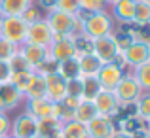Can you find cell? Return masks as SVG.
<instances>
[{
  "label": "cell",
  "instance_id": "23",
  "mask_svg": "<svg viewBox=\"0 0 150 138\" xmlns=\"http://www.w3.org/2000/svg\"><path fill=\"white\" fill-rule=\"evenodd\" d=\"M55 72L63 78V80H74L80 78V66H78V57L67 59L63 62H57V70Z\"/></svg>",
  "mask_w": 150,
  "mask_h": 138
},
{
  "label": "cell",
  "instance_id": "5",
  "mask_svg": "<svg viewBox=\"0 0 150 138\" xmlns=\"http://www.w3.org/2000/svg\"><path fill=\"white\" fill-rule=\"evenodd\" d=\"M120 61H122L124 66H129V68H133V70H135L137 66L148 62L150 61V46H148V42L133 40V44L120 55Z\"/></svg>",
  "mask_w": 150,
  "mask_h": 138
},
{
  "label": "cell",
  "instance_id": "30",
  "mask_svg": "<svg viewBox=\"0 0 150 138\" xmlns=\"http://www.w3.org/2000/svg\"><path fill=\"white\" fill-rule=\"evenodd\" d=\"M8 62H10L11 74H13V72H33L30 64L25 61V57H23V55L19 53V51H17V53H15V55H13V57H11Z\"/></svg>",
  "mask_w": 150,
  "mask_h": 138
},
{
  "label": "cell",
  "instance_id": "37",
  "mask_svg": "<svg viewBox=\"0 0 150 138\" xmlns=\"http://www.w3.org/2000/svg\"><path fill=\"white\" fill-rule=\"evenodd\" d=\"M11 78V68L8 61H0V81L2 83H8Z\"/></svg>",
  "mask_w": 150,
  "mask_h": 138
},
{
  "label": "cell",
  "instance_id": "21",
  "mask_svg": "<svg viewBox=\"0 0 150 138\" xmlns=\"http://www.w3.org/2000/svg\"><path fill=\"white\" fill-rule=\"evenodd\" d=\"M61 127H63V123L59 119H53V117L38 119V136H42V138H55L57 134H61Z\"/></svg>",
  "mask_w": 150,
  "mask_h": 138
},
{
  "label": "cell",
  "instance_id": "1",
  "mask_svg": "<svg viewBox=\"0 0 150 138\" xmlns=\"http://www.w3.org/2000/svg\"><path fill=\"white\" fill-rule=\"evenodd\" d=\"M46 21L55 36H76L82 32V21L78 19V15L67 13V11L51 10L48 11Z\"/></svg>",
  "mask_w": 150,
  "mask_h": 138
},
{
  "label": "cell",
  "instance_id": "16",
  "mask_svg": "<svg viewBox=\"0 0 150 138\" xmlns=\"http://www.w3.org/2000/svg\"><path fill=\"white\" fill-rule=\"evenodd\" d=\"M33 0H0V17H21Z\"/></svg>",
  "mask_w": 150,
  "mask_h": 138
},
{
  "label": "cell",
  "instance_id": "11",
  "mask_svg": "<svg viewBox=\"0 0 150 138\" xmlns=\"http://www.w3.org/2000/svg\"><path fill=\"white\" fill-rule=\"evenodd\" d=\"M88 138H110L112 132L116 131L112 123V117L108 116H95L88 125Z\"/></svg>",
  "mask_w": 150,
  "mask_h": 138
},
{
  "label": "cell",
  "instance_id": "32",
  "mask_svg": "<svg viewBox=\"0 0 150 138\" xmlns=\"http://www.w3.org/2000/svg\"><path fill=\"white\" fill-rule=\"evenodd\" d=\"M105 6H106V0H80V10L88 11V13L103 11Z\"/></svg>",
  "mask_w": 150,
  "mask_h": 138
},
{
  "label": "cell",
  "instance_id": "31",
  "mask_svg": "<svg viewBox=\"0 0 150 138\" xmlns=\"http://www.w3.org/2000/svg\"><path fill=\"white\" fill-rule=\"evenodd\" d=\"M17 51H19V46L4 40V38H0V61H10Z\"/></svg>",
  "mask_w": 150,
  "mask_h": 138
},
{
  "label": "cell",
  "instance_id": "39",
  "mask_svg": "<svg viewBox=\"0 0 150 138\" xmlns=\"http://www.w3.org/2000/svg\"><path fill=\"white\" fill-rule=\"evenodd\" d=\"M38 2H40V6L44 8V10H48V11L55 10V6H57V0H38Z\"/></svg>",
  "mask_w": 150,
  "mask_h": 138
},
{
  "label": "cell",
  "instance_id": "49",
  "mask_svg": "<svg viewBox=\"0 0 150 138\" xmlns=\"http://www.w3.org/2000/svg\"><path fill=\"white\" fill-rule=\"evenodd\" d=\"M148 46H150V42H148Z\"/></svg>",
  "mask_w": 150,
  "mask_h": 138
},
{
  "label": "cell",
  "instance_id": "10",
  "mask_svg": "<svg viewBox=\"0 0 150 138\" xmlns=\"http://www.w3.org/2000/svg\"><path fill=\"white\" fill-rule=\"evenodd\" d=\"M13 138H36L38 136V119L30 113H21L13 121Z\"/></svg>",
  "mask_w": 150,
  "mask_h": 138
},
{
  "label": "cell",
  "instance_id": "6",
  "mask_svg": "<svg viewBox=\"0 0 150 138\" xmlns=\"http://www.w3.org/2000/svg\"><path fill=\"white\" fill-rule=\"evenodd\" d=\"M143 93L144 91L141 89L139 81L133 78V74H125L114 89V95L120 100V104H135Z\"/></svg>",
  "mask_w": 150,
  "mask_h": 138
},
{
  "label": "cell",
  "instance_id": "12",
  "mask_svg": "<svg viewBox=\"0 0 150 138\" xmlns=\"http://www.w3.org/2000/svg\"><path fill=\"white\" fill-rule=\"evenodd\" d=\"M46 78V98L50 102H61L67 97V80H63L57 72L48 74Z\"/></svg>",
  "mask_w": 150,
  "mask_h": 138
},
{
  "label": "cell",
  "instance_id": "33",
  "mask_svg": "<svg viewBox=\"0 0 150 138\" xmlns=\"http://www.w3.org/2000/svg\"><path fill=\"white\" fill-rule=\"evenodd\" d=\"M55 10H61V11H67V13L78 15L80 13V0H57Z\"/></svg>",
  "mask_w": 150,
  "mask_h": 138
},
{
  "label": "cell",
  "instance_id": "25",
  "mask_svg": "<svg viewBox=\"0 0 150 138\" xmlns=\"http://www.w3.org/2000/svg\"><path fill=\"white\" fill-rule=\"evenodd\" d=\"M133 25L148 27L150 25V2L146 0H137L135 2V13H133Z\"/></svg>",
  "mask_w": 150,
  "mask_h": 138
},
{
  "label": "cell",
  "instance_id": "34",
  "mask_svg": "<svg viewBox=\"0 0 150 138\" xmlns=\"http://www.w3.org/2000/svg\"><path fill=\"white\" fill-rule=\"evenodd\" d=\"M67 97L82 98V78L67 80Z\"/></svg>",
  "mask_w": 150,
  "mask_h": 138
},
{
  "label": "cell",
  "instance_id": "19",
  "mask_svg": "<svg viewBox=\"0 0 150 138\" xmlns=\"http://www.w3.org/2000/svg\"><path fill=\"white\" fill-rule=\"evenodd\" d=\"M51 106L53 102H50L48 98H33V100H27V113H30L36 119L51 117Z\"/></svg>",
  "mask_w": 150,
  "mask_h": 138
},
{
  "label": "cell",
  "instance_id": "20",
  "mask_svg": "<svg viewBox=\"0 0 150 138\" xmlns=\"http://www.w3.org/2000/svg\"><path fill=\"white\" fill-rule=\"evenodd\" d=\"M95 116H99V113H97V108H95V104H93V100H84V98H82L80 104L74 110V121L88 125Z\"/></svg>",
  "mask_w": 150,
  "mask_h": 138
},
{
  "label": "cell",
  "instance_id": "18",
  "mask_svg": "<svg viewBox=\"0 0 150 138\" xmlns=\"http://www.w3.org/2000/svg\"><path fill=\"white\" fill-rule=\"evenodd\" d=\"M78 66H80V76H97L103 66V62L95 57L93 53H84L78 55Z\"/></svg>",
  "mask_w": 150,
  "mask_h": 138
},
{
  "label": "cell",
  "instance_id": "42",
  "mask_svg": "<svg viewBox=\"0 0 150 138\" xmlns=\"http://www.w3.org/2000/svg\"><path fill=\"white\" fill-rule=\"evenodd\" d=\"M114 2H118V0H106V4H114Z\"/></svg>",
  "mask_w": 150,
  "mask_h": 138
},
{
  "label": "cell",
  "instance_id": "38",
  "mask_svg": "<svg viewBox=\"0 0 150 138\" xmlns=\"http://www.w3.org/2000/svg\"><path fill=\"white\" fill-rule=\"evenodd\" d=\"M8 131H10V119L6 117V113H0V136L8 134Z\"/></svg>",
  "mask_w": 150,
  "mask_h": 138
},
{
  "label": "cell",
  "instance_id": "15",
  "mask_svg": "<svg viewBox=\"0 0 150 138\" xmlns=\"http://www.w3.org/2000/svg\"><path fill=\"white\" fill-rule=\"evenodd\" d=\"M135 2L137 0H118L110 4V17L118 19L120 23H133V13H135Z\"/></svg>",
  "mask_w": 150,
  "mask_h": 138
},
{
  "label": "cell",
  "instance_id": "29",
  "mask_svg": "<svg viewBox=\"0 0 150 138\" xmlns=\"http://www.w3.org/2000/svg\"><path fill=\"white\" fill-rule=\"evenodd\" d=\"M135 108H137V117L143 119V121H146L150 117V91L141 95L139 100L135 102Z\"/></svg>",
  "mask_w": 150,
  "mask_h": 138
},
{
  "label": "cell",
  "instance_id": "7",
  "mask_svg": "<svg viewBox=\"0 0 150 138\" xmlns=\"http://www.w3.org/2000/svg\"><path fill=\"white\" fill-rule=\"evenodd\" d=\"M48 53L55 62H63V61H67V59L78 57L74 36H55L53 42H51L50 47H48Z\"/></svg>",
  "mask_w": 150,
  "mask_h": 138
},
{
  "label": "cell",
  "instance_id": "43",
  "mask_svg": "<svg viewBox=\"0 0 150 138\" xmlns=\"http://www.w3.org/2000/svg\"><path fill=\"white\" fill-rule=\"evenodd\" d=\"M143 138H150V132H146V134H144V136H143Z\"/></svg>",
  "mask_w": 150,
  "mask_h": 138
},
{
  "label": "cell",
  "instance_id": "45",
  "mask_svg": "<svg viewBox=\"0 0 150 138\" xmlns=\"http://www.w3.org/2000/svg\"><path fill=\"white\" fill-rule=\"evenodd\" d=\"M55 138H63V136H61V134H57V136H55Z\"/></svg>",
  "mask_w": 150,
  "mask_h": 138
},
{
  "label": "cell",
  "instance_id": "41",
  "mask_svg": "<svg viewBox=\"0 0 150 138\" xmlns=\"http://www.w3.org/2000/svg\"><path fill=\"white\" fill-rule=\"evenodd\" d=\"M144 123H146V129H148V132H150V117H148L146 121H144Z\"/></svg>",
  "mask_w": 150,
  "mask_h": 138
},
{
  "label": "cell",
  "instance_id": "40",
  "mask_svg": "<svg viewBox=\"0 0 150 138\" xmlns=\"http://www.w3.org/2000/svg\"><path fill=\"white\" fill-rule=\"evenodd\" d=\"M110 138H133V134H129V132H125V131H114Z\"/></svg>",
  "mask_w": 150,
  "mask_h": 138
},
{
  "label": "cell",
  "instance_id": "35",
  "mask_svg": "<svg viewBox=\"0 0 150 138\" xmlns=\"http://www.w3.org/2000/svg\"><path fill=\"white\" fill-rule=\"evenodd\" d=\"M23 21L27 23V25H33V23H36L38 19H42V13H40V8H36L34 4H30L29 8H27L25 11H23Z\"/></svg>",
  "mask_w": 150,
  "mask_h": 138
},
{
  "label": "cell",
  "instance_id": "36",
  "mask_svg": "<svg viewBox=\"0 0 150 138\" xmlns=\"http://www.w3.org/2000/svg\"><path fill=\"white\" fill-rule=\"evenodd\" d=\"M114 38H116V46H118V51H120V55L133 44V40H135V38H133L131 34H127V32H118V34H114Z\"/></svg>",
  "mask_w": 150,
  "mask_h": 138
},
{
  "label": "cell",
  "instance_id": "9",
  "mask_svg": "<svg viewBox=\"0 0 150 138\" xmlns=\"http://www.w3.org/2000/svg\"><path fill=\"white\" fill-rule=\"evenodd\" d=\"M53 38H55V34H53V30L50 29L48 21H46V19H38L36 23L29 25L25 44H34V46L50 47V44L53 42Z\"/></svg>",
  "mask_w": 150,
  "mask_h": 138
},
{
  "label": "cell",
  "instance_id": "14",
  "mask_svg": "<svg viewBox=\"0 0 150 138\" xmlns=\"http://www.w3.org/2000/svg\"><path fill=\"white\" fill-rule=\"evenodd\" d=\"M19 53L25 57V61L30 64V68H33V70H36L38 66H40L42 62L50 57L48 47L34 46V44H23V46H19Z\"/></svg>",
  "mask_w": 150,
  "mask_h": 138
},
{
  "label": "cell",
  "instance_id": "8",
  "mask_svg": "<svg viewBox=\"0 0 150 138\" xmlns=\"http://www.w3.org/2000/svg\"><path fill=\"white\" fill-rule=\"evenodd\" d=\"M125 76L124 72V64H122V61L118 59L116 62H108V64H103L99 74H97V80H99L101 87L105 89V91H114L116 89V85L120 83V80Z\"/></svg>",
  "mask_w": 150,
  "mask_h": 138
},
{
  "label": "cell",
  "instance_id": "27",
  "mask_svg": "<svg viewBox=\"0 0 150 138\" xmlns=\"http://www.w3.org/2000/svg\"><path fill=\"white\" fill-rule=\"evenodd\" d=\"M33 76H34V70H33V72H13V74H11V78H10V83L13 85V87L23 95V97H25L27 89H29V85H30V80H33Z\"/></svg>",
  "mask_w": 150,
  "mask_h": 138
},
{
  "label": "cell",
  "instance_id": "3",
  "mask_svg": "<svg viewBox=\"0 0 150 138\" xmlns=\"http://www.w3.org/2000/svg\"><path fill=\"white\" fill-rule=\"evenodd\" d=\"M27 30H29V25L23 21V17H0V38L11 42V44H25Z\"/></svg>",
  "mask_w": 150,
  "mask_h": 138
},
{
  "label": "cell",
  "instance_id": "26",
  "mask_svg": "<svg viewBox=\"0 0 150 138\" xmlns=\"http://www.w3.org/2000/svg\"><path fill=\"white\" fill-rule=\"evenodd\" d=\"M61 136L63 138H88V129L84 123L78 121H67L61 127Z\"/></svg>",
  "mask_w": 150,
  "mask_h": 138
},
{
  "label": "cell",
  "instance_id": "28",
  "mask_svg": "<svg viewBox=\"0 0 150 138\" xmlns=\"http://www.w3.org/2000/svg\"><path fill=\"white\" fill-rule=\"evenodd\" d=\"M133 78L139 81L141 89H143L144 93L150 91V61L144 62V64H141V66H137V68L133 70Z\"/></svg>",
  "mask_w": 150,
  "mask_h": 138
},
{
  "label": "cell",
  "instance_id": "17",
  "mask_svg": "<svg viewBox=\"0 0 150 138\" xmlns=\"http://www.w3.org/2000/svg\"><path fill=\"white\" fill-rule=\"evenodd\" d=\"M23 95L17 91V89L13 87V85L8 81V83L2 85V89H0V100H2V112H8V110H13L19 106V102H21Z\"/></svg>",
  "mask_w": 150,
  "mask_h": 138
},
{
  "label": "cell",
  "instance_id": "47",
  "mask_svg": "<svg viewBox=\"0 0 150 138\" xmlns=\"http://www.w3.org/2000/svg\"><path fill=\"white\" fill-rule=\"evenodd\" d=\"M146 2H150V0H146Z\"/></svg>",
  "mask_w": 150,
  "mask_h": 138
},
{
  "label": "cell",
  "instance_id": "13",
  "mask_svg": "<svg viewBox=\"0 0 150 138\" xmlns=\"http://www.w3.org/2000/svg\"><path fill=\"white\" fill-rule=\"evenodd\" d=\"M93 104H95L97 113H99V116L112 117L114 113L120 110V100L116 98L114 91H105V89H103V91L93 98Z\"/></svg>",
  "mask_w": 150,
  "mask_h": 138
},
{
  "label": "cell",
  "instance_id": "24",
  "mask_svg": "<svg viewBox=\"0 0 150 138\" xmlns=\"http://www.w3.org/2000/svg\"><path fill=\"white\" fill-rule=\"evenodd\" d=\"M82 78V76H80ZM103 91L97 76H84L82 78V98L84 100H93Z\"/></svg>",
  "mask_w": 150,
  "mask_h": 138
},
{
  "label": "cell",
  "instance_id": "4",
  "mask_svg": "<svg viewBox=\"0 0 150 138\" xmlns=\"http://www.w3.org/2000/svg\"><path fill=\"white\" fill-rule=\"evenodd\" d=\"M91 53L99 59L103 64L116 62L118 59H120V51H118L114 34H108V36H101V38L91 40Z\"/></svg>",
  "mask_w": 150,
  "mask_h": 138
},
{
  "label": "cell",
  "instance_id": "44",
  "mask_svg": "<svg viewBox=\"0 0 150 138\" xmlns=\"http://www.w3.org/2000/svg\"><path fill=\"white\" fill-rule=\"evenodd\" d=\"M0 138H10V136H8V134H2V136H0Z\"/></svg>",
  "mask_w": 150,
  "mask_h": 138
},
{
  "label": "cell",
  "instance_id": "50",
  "mask_svg": "<svg viewBox=\"0 0 150 138\" xmlns=\"http://www.w3.org/2000/svg\"><path fill=\"white\" fill-rule=\"evenodd\" d=\"M0 113H2V112H0Z\"/></svg>",
  "mask_w": 150,
  "mask_h": 138
},
{
  "label": "cell",
  "instance_id": "22",
  "mask_svg": "<svg viewBox=\"0 0 150 138\" xmlns=\"http://www.w3.org/2000/svg\"><path fill=\"white\" fill-rule=\"evenodd\" d=\"M25 97H27V100H33V98H46V78L42 76V74L34 72Z\"/></svg>",
  "mask_w": 150,
  "mask_h": 138
},
{
  "label": "cell",
  "instance_id": "46",
  "mask_svg": "<svg viewBox=\"0 0 150 138\" xmlns=\"http://www.w3.org/2000/svg\"><path fill=\"white\" fill-rule=\"evenodd\" d=\"M2 85H4V83H2V81H0V89H2Z\"/></svg>",
  "mask_w": 150,
  "mask_h": 138
},
{
  "label": "cell",
  "instance_id": "48",
  "mask_svg": "<svg viewBox=\"0 0 150 138\" xmlns=\"http://www.w3.org/2000/svg\"><path fill=\"white\" fill-rule=\"evenodd\" d=\"M10 138H13V136H10Z\"/></svg>",
  "mask_w": 150,
  "mask_h": 138
},
{
  "label": "cell",
  "instance_id": "2",
  "mask_svg": "<svg viewBox=\"0 0 150 138\" xmlns=\"http://www.w3.org/2000/svg\"><path fill=\"white\" fill-rule=\"evenodd\" d=\"M82 34H86L88 38L95 40L101 36H108L114 34V21L105 10L89 13L88 17L82 19Z\"/></svg>",
  "mask_w": 150,
  "mask_h": 138
}]
</instances>
